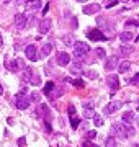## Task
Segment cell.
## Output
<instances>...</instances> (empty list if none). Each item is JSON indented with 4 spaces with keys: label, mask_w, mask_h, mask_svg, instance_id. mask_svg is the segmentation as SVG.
<instances>
[{
    "label": "cell",
    "mask_w": 139,
    "mask_h": 147,
    "mask_svg": "<svg viewBox=\"0 0 139 147\" xmlns=\"http://www.w3.org/2000/svg\"><path fill=\"white\" fill-rule=\"evenodd\" d=\"M105 144H106V147H115L116 146V140H115V137H113V134L105 140Z\"/></svg>",
    "instance_id": "29"
},
{
    "label": "cell",
    "mask_w": 139,
    "mask_h": 147,
    "mask_svg": "<svg viewBox=\"0 0 139 147\" xmlns=\"http://www.w3.org/2000/svg\"><path fill=\"white\" fill-rule=\"evenodd\" d=\"M41 7V2L40 0H31L30 3H28V12H34V10H38V8Z\"/></svg>",
    "instance_id": "20"
},
{
    "label": "cell",
    "mask_w": 139,
    "mask_h": 147,
    "mask_svg": "<svg viewBox=\"0 0 139 147\" xmlns=\"http://www.w3.org/2000/svg\"><path fill=\"white\" fill-rule=\"evenodd\" d=\"M119 51H121L123 56H128V54L134 52V47H132V46H121V47H119Z\"/></svg>",
    "instance_id": "22"
},
{
    "label": "cell",
    "mask_w": 139,
    "mask_h": 147,
    "mask_svg": "<svg viewBox=\"0 0 139 147\" xmlns=\"http://www.w3.org/2000/svg\"><path fill=\"white\" fill-rule=\"evenodd\" d=\"M126 26H136V28H139V21L138 20H129V21H126Z\"/></svg>",
    "instance_id": "32"
},
{
    "label": "cell",
    "mask_w": 139,
    "mask_h": 147,
    "mask_svg": "<svg viewBox=\"0 0 139 147\" xmlns=\"http://www.w3.org/2000/svg\"><path fill=\"white\" fill-rule=\"evenodd\" d=\"M15 25L18 26V30H23V28L28 25V16L23 13H18L16 16H15Z\"/></svg>",
    "instance_id": "9"
},
{
    "label": "cell",
    "mask_w": 139,
    "mask_h": 147,
    "mask_svg": "<svg viewBox=\"0 0 139 147\" xmlns=\"http://www.w3.org/2000/svg\"><path fill=\"white\" fill-rule=\"evenodd\" d=\"M82 72H84V66H82V62H80V60L70 64V74H74V75H80Z\"/></svg>",
    "instance_id": "11"
},
{
    "label": "cell",
    "mask_w": 139,
    "mask_h": 147,
    "mask_svg": "<svg viewBox=\"0 0 139 147\" xmlns=\"http://www.w3.org/2000/svg\"><path fill=\"white\" fill-rule=\"evenodd\" d=\"M88 51H90V46L87 43H75L74 44V56H75V59L80 60Z\"/></svg>",
    "instance_id": "2"
},
{
    "label": "cell",
    "mask_w": 139,
    "mask_h": 147,
    "mask_svg": "<svg viewBox=\"0 0 139 147\" xmlns=\"http://www.w3.org/2000/svg\"><path fill=\"white\" fill-rule=\"evenodd\" d=\"M16 108L18 110H26V108H30V96L25 95V90L16 95Z\"/></svg>",
    "instance_id": "3"
},
{
    "label": "cell",
    "mask_w": 139,
    "mask_h": 147,
    "mask_svg": "<svg viewBox=\"0 0 139 147\" xmlns=\"http://www.w3.org/2000/svg\"><path fill=\"white\" fill-rule=\"evenodd\" d=\"M77 2H80V3H85L87 0H77Z\"/></svg>",
    "instance_id": "44"
},
{
    "label": "cell",
    "mask_w": 139,
    "mask_h": 147,
    "mask_svg": "<svg viewBox=\"0 0 139 147\" xmlns=\"http://www.w3.org/2000/svg\"><path fill=\"white\" fill-rule=\"evenodd\" d=\"M131 39H132V34L129 33V31H125V33L119 34V41H121V43H129Z\"/></svg>",
    "instance_id": "21"
},
{
    "label": "cell",
    "mask_w": 139,
    "mask_h": 147,
    "mask_svg": "<svg viewBox=\"0 0 139 147\" xmlns=\"http://www.w3.org/2000/svg\"><path fill=\"white\" fill-rule=\"evenodd\" d=\"M100 12V5L98 3H90V5H85L84 7V13L85 15H93Z\"/></svg>",
    "instance_id": "12"
},
{
    "label": "cell",
    "mask_w": 139,
    "mask_h": 147,
    "mask_svg": "<svg viewBox=\"0 0 139 147\" xmlns=\"http://www.w3.org/2000/svg\"><path fill=\"white\" fill-rule=\"evenodd\" d=\"M88 39L90 41H106V36L101 33V30H90L88 31Z\"/></svg>",
    "instance_id": "6"
},
{
    "label": "cell",
    "mask_w": 139,
    "mask_h": 147,
    "mask_svg": "<svg viewBox=\"0 0 139 147\" xmlns=\"http://www.w3.org/2000/svg\"><path fill=\"white\" fill-rule=\"evenodd\" d=\"M72 83L75 85V87H79V88H82L84 85H85V82L84 80H72Z\"/></svg>",
    "instance_id": "33"
},
{
    "label": "cell",
    "mask_w": 139,
    "mask_h": 147,
    "mask_svg": "<svg viewBox=\"0 0 139 147\" xmlns=\"http://www.w3.org/2000/svg\"><path fill=\"white\" fill-rule=\"evenodd\" d=\"M51 51H53V43H46L44 46H43V49H41V52H40V59H46L47 56L51 54Z\"/></svg>",
    "instance_id": "13"
},
{
    "label": "cell",
    "mask_w": 139,
    "mask_h": 147,
    "mask_svg": "<svg viewBox=\"0 0 139 147\" xmlns=\"http://www.w3.org/2000/svg\"><path fill=\"white\" fill-rule=\"evenodd\" d=\"M93 114H95V106H93V103L84 105V118H93Z\"/></svg>",
    "instance_id": "15"
},
{
    "label": "cell",
    "mask_w": 139,
    "mask_h": 147,
    "mask_svg": "<svg viewBox=\"0 0 139 147\" xmlns=\"http://www.w3.org/2000/svg\"><path fill=\"white\" fill-rule=\"evenodd\" d=\"M134 2H136V3H139V0H134Z\"/></svg>",
    "instance_id": "46"
},
{
    "label": "cell",
    "mask_w": 139,
    "mask_h": 147,
    "mask_svg": "<svg viewBox=\"0 0 139 147\" xmlns=\"http://www.w3.org/2000/svg\"><path fill=\"white\" fill-rule=\"evenodd\" d=\"M134 121H136V124H138V127H139V116H136V118H134Z\"/></svg>",
    "instance_id": "40"
},
{
    "label": "cell",
    "mask_w": 139,
    "mask_h": 147,
    "mask_svg": "<svg viewBox=\"0 0 139 147\" xmlns=\"http://www.w3.org/2000/svg\"><path fill=\"white\" fill-rule=\"evenodd\" d=\"M138 111H139V106H138Z\"/></svg>",
    "instance_id": "47"
},
{
    "label": "cell",
    "mask_w": 139,
    "mask_h": 147,
    "mask_svg": "<svg viewBox=\"0 0 139 147\" xmlns=\"http://www.w3.org/2000/svg\"><path fill=\"white\" fill-rule=\"evenodd\" d=\"M119 108H121V101H110L108 105L105 106V110H103V113L106 114V116H110V114L116 113Z\"/></svg>",
    "instance_id": "5"
},
{
    "label": "cell",
    "mask_w": 139,
    "mask_h": 147,
    "mask_svg": "<svg viewBox=\"0 0 139 147\" xmlns=\"http://www.w3.org/2000/svg\"><path fill=\"white\" fill-rule=\"evenodd\" d=\"M106 83H108V87L111 88V90H118V88H119L118 75H115V74H110V75L106 77Z\"/></svg>",
    "instance_id": "7"
},
{
    "label": "cell",
    "mask_w": 139,
    "mask_h": 147,
    "mask_svg": "<svg viewBox=\"0 0 139 147\" xmlns=\"http://www.w3.org/2000/svg\"><path fill=\"white\" fill-rule=\"evenodd\" d=\"M132 133H134V129H132V127H128L125 123H116V124L111 126V134L115 136V137L121 139V140H125L126 137Z\"/></svg>",
    "instance_id": "1"
},
{
    "label": "cell",
    "mask_w": 139,
    "mask_h": 147,
    "mask_svg": "<svg viewBox=\"0 0 139 147\" xmlns=\"http://www.w3.org/2000/svg\"><path fill=\"white\" fill-rule=\"evenodd\" d=\"M3 44V38H2V34H0V46Z\"/></svg>",
    "instance_id": "41"
},
{
    "label": "cell",
    "mask_w": 139,
    "mask_h": 147,
    "mask_svg": "<svg viewBox=\"0 0 139 147\" xmlns=\"http://www.w3.org/2000/svg\"><path fill=\"white\" fill-rule=\"evenodd\" d=\"M0 95H3V87L0 85Z\"/></svg>",
    "instance_id": "42"
},
{
    "label": "cell",
    "mask_w": 139,
    "mask_h": 147,
    "mask_svg": "<svg viewBox=\"0 0 139 147\" xmlns=\"http://www.w3.org/2000/svg\"><path fill=\"white\" fill-rule=\"evenodd\" d=\"M70 62V56L67 52H57V64L59 66H67Z\"/></svg>",
    "instance_id": "14"
},
{
    "label": "cell",
    "mask_w": 139,
    "mask_h": 147,
    "mask_svg": "<svg viewBox=\"0 0 139 147\" xmlns=\"http://www.w3.org/2000/svg\"><path fill=\"white\" fill-rule=\"evenodd\" d=\"M2 2H5V3H10V2H12V0H2Z\"/></svg>",
    "instance_id": "45"
},
{
    "label": "cell",
    "mask_w": 139,
    "mask_h": 147,
    "mask_svg": "<svg viewBox=\"0 0 139 147\" xmlns=\"http://www.w3.org/2000/svg\"><path fill=\"white\" fill-rule=\"evenodd\" d=\"M95 54H97V57H98V59H103V57H105V49L97 47V49H95Z\"/></svg>",
    "instance_id": "31"
},
{
    "label": "cell",
    "mask_w": 139,
    "mask_h": 147,
    "mask_svg": "<svg viewBox=\"0 0 139 147\" xmlns=\"http://www.w3.org/2000/svg\"><path fill=\"white\" fill-rule=\"evenodd\" d=\"M53 88H54V83H53V82H47V83H46V87H44V95H49Z\"/></svg>",
    "instance_id": "30"
},
{
    "label": "cell",
    "mask_w": 139,
    "mask_h": 147,
    "mask_svg": "<svg viewBox=\"0 0 139 147\" xmlns=\"http://www.w3.org/2000/svg\"><path fill=\"white\" fill-rule=\"evenodd\" d=\"M119 2H123V3H128V2H129V0H119Z\"/></svg>",
    "instance_id": "43"
},
{
    "label": "cell",
    "mask_w": 139,
    "mask_h": 147,
    "mask_svg": "<svg viewBox=\"0 0 139 147\" xmlns=\"http://www.w3.org/2000/svg\"><path fill=\"white\" fill-rule=\"evenodd\" d=\"M67 113H69V116L75 114V108H74V105H69V106H67Z\"/></svg>",
    "instance_id": "35"
},
{
    "label": "cell",
    "mask_w": 139,
    "mask_h": 147,
    "mask_svg": "<svg viewBox=\"0 0 139 147\" xmlns=\"http://www.w3.org/2000/svg\"><path fill=\"white\" fill-rule=\"evenodd\" d=\"M134 113L132 111H125L123 113V116H121V121L125 123V124H131V123H134Z\"/></svg>",
    "instance_id": "17"
},
{
    "label": "cell",
    "mask_w": 139,
    "mask_h": 147,
    "mask_svg": "<svg viewBox=\"0 0 139 147\" xmlns=\"http://www.w3.org/2000/svg\"><path fill=\"white\" fill-rule=\"evenodd\" d=\"M129 82H131L132 85H139V74H136V75H134V77H132Z\"/></svg>",
    "instance_id": "34"
},
{
    "label": "cell",
    "mask_w": 139,
    "mask_h": 147,
    "mask_svg": "<svg viewBox=\"0 0 139 147\" xmlns=\"http://www.w3.org/2000/svg\"><path fill=\"white\" fill-rule=\"evenodd\" d=\"M38 30H40L41 34L49 33V30H51V20H49V18H43V20L40 21V25H38Z\"/></svg>",
    "instance_id": "8"
},
{
    "label": "cell",
    "mask_w": 139,
    "mask_h": 147,
    "mask_svg": "<svg viewBox=\"0 0 139 147\" xmlns=\"http://www.w3.org/2000/svg\"><path fill=\"white\" fill-rule=\"evenodd\" d=\"M7 67L12 72H18V70L25 69V62L21 59H13V60H10V62H7Z\"/></svg>",
    "instance_id": "4"
},
{
    "label": "cell",
    "mask_w": 139,
    "mask_h": 147,
    "mask_svg": "<svg viewBox=\"0 0 139 147\" xmlns=\"http://www.w3.org/2000/svg\"><path fill=\"white\" fill-rule=\"evenodd\" d=\"M30 83H33V85H40L41 83V79L36 75V74H31V79H30Z\"/></svg>",
    "instance_id": "27"
},
{
    "label": "cell",
    "mask_w": 139,
    "mask_h": 147,
    "mask_svg": "<svg viewBox=\"0 0 139 147\" xmlns=\"http://www.w3.org/2000/svg\"><path fill=\"white\" fill-rule=\"evenodd\" d=\"M116 66H118V56H111V57L105 62L106 70H113V69H116Z\"/></svg>",
    "instance_id": "16"
},
{
    "label": "cell",
    "mask_w": 139,
    "mask_h": 147,
    "mask_svg": "<svg viewBox=\"0 0 139 147\" xmlns=\"http://www.w3.org/2000/svg\"><path fill=\"white\" fill-rule=\"evenodd\" d=\"M18 144H21V146H25V144H26V139H25V137H21V139L18 140Z\"/></svg>",
    "instance_id": "39"
},
{
    "label": "cell",
    "mask_w": 139,
    "mask_h": 147,
    "mask_svg": "<svg viewBox=\"0 0 139 147\" xmlns=\"http://www.w3.org/2000/svg\"><path fill=\"white\" fill-rule=\"evenodd\" d=\"M38 111H40L43 116H49V108H47L46 105H40V106H38Z\"/></svg>",
    "instance_id": "25"
},
{
    "label": "cell",
    "mask_w": 139,
    "mask_h": 147,
    "mask_svg": "<svg viewBox=\"0 0 139 147\" xmlns=\"http://www.w3.org/2000/svg\"><path fill=\"white\" fill-rule=\"evenodd\" d=\"M25 54H26V57L31 62H34V60L38 59V56H36V47L33 46V44H30V46L25 47Z\"/></svg>",
    "instance_id": "10"
},
{
    "label": "cell",
    "mask_w": 139,
    "mask_h": 147,
    "mask_svg": "<svg viewBox=\"0 0 139 147\" xmlns=\"http://www.w3.org/2000/svg\"><path fill=\"white\" fill-rule=\"evenodd\" d=\"M116 69H118L119 74H126L128 70H129V69H131V62H128V60H123V62H119V64H118V67H116Z\"/></svg>",
    "instance_id": "19"
},
{
    "label": "cell",
    "mask_w": 139,
    "mask_h": 147,
    "mask_svg": "<svg viewBox=\"0 0 139 147\" xmlns=\"http://www.w3.org/2000/svg\"><path fill=\"white\" fill-rule=\"evenodd\" d=\"M62 41H64L66 46H72V44H75V41H74V38L70 36V34H66V36L62 38Z\"/></svg>",
    "instance_id": "23"
},
{
    "label": "cell",
    "mask_w": 139,
    "mask_h": 147,
    "mask_svg": "<svg viewBox=\"0 0 139 147\" xmlns=\"http://www.w3.org/2000/svg\"><path fill=\"white\" fill-rule=\"evenodd\" d=\"M87 77H90V79H97V77H98V74H95V72H87Z\"/></svg>",
    "instance_id": "38"
},
{
    "label": "cell",
    "mask_w": 139,
    "mask_h": 147,
    "mask_svg": "<svg viewBox=\"0 0 139 147\" xmlns=\"http://www.w3.org/2000/svg\"><path fill=\"white\" fill-rule=\"evenodd\" d=\"M93 124H95L97 127L103 126V118H101V116H98V114H93Z\"/></svg>",
    "instance_id": "24"
},
{
    "label": "cell",
    "mask_w": 139,
    "mask_h": 147,
    "mask_svg": "<svg viewBox=\"0 0 139 147\" xmlns=\"http://www.w3.org/2000/svg\"><path fill=\"white\" fill-rule=\"evenodd\" d=\"M79 123H80V119L75 114H72V118H70V126H72L74 129H77V127H79Z\"/></svg>",
    "instance_id": "26"
},
{
    "label": "cell",
    "mask_w": 139,
    "mask_h": 147,
    "mask_svg": "<svg viewBox=\"0 0 139 147\" xmlns=\"http://www.w3.org/2000/svg\"><path fill=\"white\" fill-rule=\"evenodd\" d=\"M115 5H116V0H111V2H108V3H106L105 7L106 8H111V7H115Z\"/></svg>",
    "instance_id": "37"
},
{
    "label": "cell",
    "mask_w": 139,
    "mask_h": 147,
    "mask_svg": "<svg viewBox=\"0 0 139 147\" xmlns=\"http://www.w3.org/2000/svg\"><path fill=\"white\" fill-rule=\"evenodd\" d=\"M40 100H41V95L38 93V92H31V95H30V101H36V103H38Z\"/></svg>",
    "instance_id": "28"
},
{
    "label": "cell",
    "mask_w": 139,
    "mask_h": 147,
    "mask_svg": "<svg viewBox=\"0 0 139 147\" xmlns=\"http://www.w3.org/2000/svg\"><path fill=\"white\" fill-rule=\"evenodd\" d=\"M62 93H64V90H62V87H56L54 85V88L51 90V93L47 95L51 100H54V98H59V96H62Z\"/></svg>",
    "instance_id": "18"
},
{
    "label": "cell",
    "mask_w": 139,
    "mask_h": 147,
    "mask_svg": "<svg viewBox=\"0 0 139 147\" xmlns=\"http://www.w3.org/2000/svg\"><path fill=\"white\" fill-rule=\"evenodd\" d=\"M95 137H97V133H95V131H88V133H87V139H95Z\"/></svg>",
    "instance_id": "36"
}]
</instances>
